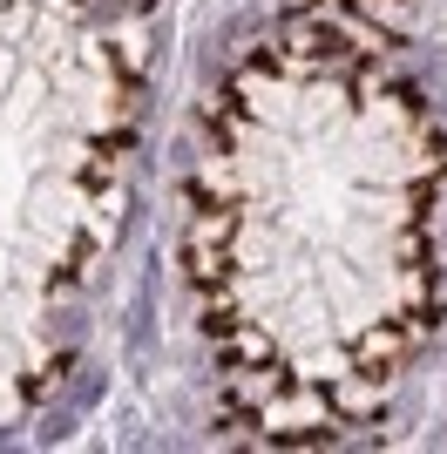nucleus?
<instances>
[{
  "instance_id": "obj_4",
  "label": "nucleus",
  "mask_w": 447,
  "mask_h": 454,
  "mask_svg": "<svg viewBox=\"0 0 447 454\" xmlns=\"http://www.w3.org/2000/svg\"><path fill=\"white\" fill-rule=\"evenodd\" d=\"M184 278L204 292V285H224L231 278V245H197V238H184Z\"/></svg>"
},
{
  "instance_id": "obj_3",
  "label": "nucleus",
  "mask_w": 447,
  "mask_h": 454,
  "mask_svg": "<svg viewBox=\"0 0 447 454\" xmlns=\"http://www.w3.org/2000/svg\"><path fill=\"white\" fill-rule=\"evenodd\" d=\"M271 360V340H264V325L238 319V325H224L217 333V366H258Z\"/></svg>"
},
{
  "instance_id": "obj_12",
  "label": "nucleus",
  "mask_w": 447,
  "mask_h": 454,
  "mask_svg": "<svg viewBox=\"0 0 447 454\" xmlns=\"http://www.w3.org/2000/svg\"><path fill=\"white\" fill-rule=\"evenodd\" d=\"M339 400H346L353 414H366L372 400H380V380H366V373H359V380H353V387H346V394H339Z\"/></svg>"
},
{
  "instance_id": "obj_8",
  "label": "nucleus",
  "mask_w": 447,
  "mask_h": 454,
  "mask_svg": "<svg viewBox=\"0 0 447 454\" xmlns=\"http://www.w3.org/2000/svg\"><path fill=\"white\" fill-rule=\"evenodd\" d=\"M387 102H393V115H400V122H420V115H427V95L413 89V82H393Z\"/></svg>"
},
{
  "instance_id": "obj_10",
  "label": "nucleus",
  "mask_w": 447,
  "mask_h": 454,
  "mask_svg": "<svg viewBox=\"0 0 447 454\" xmlns=\"http://www.w3.org/2000/svg\"><path fill=\"white\" fill-rule=\"evenodd\" d=\"M393 258H400V265H427V238H420V224H407V231H400Z\"/></svg>"
},
{
  "instance_id": "obj_13",
  "label": "nucleus",
  "mask_w": 447,
  "mask_h": 454,
  "mask_svg": "<svg viewBox=\"0 0 447 454\" xmlns=\"http://www.w3.org/2000/svg\"><path fill=\"white\" fill-rule=\"evenodd\" d=\"M129 7H136V14H149V0H129Z\"/></svg>"
},
{
  "instance_id": "obj_6",
  "label": "nucleus",
  "mask_w": 447,
  "mask_h": 454,
  "mask_svg": "<svg viewBox=\"0 0 447 454\" xmlns=\"http://www.w3.org/2000/svg\"><path fill=\"white\" fill-rule=\"evenodd\" d=\"M197 319H204L210 340H217L224 325H238V292H231V278H224V285H204V299H197Z\"/></svg>"
},
{
  "instance_id": "obj_2",
  "label": "nucleus",
  "mask_w": 447,
  "mask_h": 454,
  "mask_svg": "<svg viewBox=\"0 0 447 454\" xmlns=\"http://www.w3.org/2000/svg\"><path fill=\"white\" fill-rule=\"evenodd\" d=\"M217 387H224V400H238V407H264V400H278L285 387H292V373H285L278 360H258V366H217Z\"/></svg>"
},
{
  "instance_id": "obj_1",
  "label": "nucleus",
  "mask_w": 447,
  "mask_h": 454,
  "mask_svg": "<svg viewBox=\"0 0 447 454\" xmlns=\"http://www.w3.org/2000/svg\"><path fill=\"white\" fill-rule=\"evenodd\" d=\"M407 353H413V340H407V325H400V319L366 325V333L353 340V373H366V380H380V387H387V380L407 366Z\"/></svg>"
},
{
  "instance_id": "obj_7",
  "label": "nucleus",
  "mask_w": 447,
  "mask_h": 454,
  "mask_svg": "<svg viewBox=\"0 0 447 454\" xmlns=\"http://www.w3.org/2000/svg\"><path fill=\"white\" fill-rule=\"evenodd\" d=\"M184 238H197V245H231L238 238V204H217V210H197L190 217Z\"/></svg>"
},
{
  "instance_id": "obj_11",
  "label": "nucleus",
  "mask_w": 447,
  "mask_h": 454,
  "mask_svg": "<svg viewBox=\"0 0 447 454\" xmlns=\"http://www.w3.org/2000/svg\"><path fill=\"white\" fill-rule=\"evenodd\" d=\"M95 150L109 156V163H122V156H129V150H136V129H129V122H115V129H109V136H102V143H95Z\"/></svg>"
},
{
  "instance_id": "obj_5",
  "label": "nucleus",
  "mask_w": 447,
  "mask_h": 454,
  "mask_svg": "<svg viewBox=\"0 0 447 454\" xmlns=\"http://www.w3.org/2000/svg\"><path fill=\"white\" fill-rule=\"evenodd\" d=\"M231 197H238V184H231V170H224V156H217V163H204V170L184 184V204L190 210H217V204H231Z\"/></svg>"
},
{
  "instance_id": "obj_9",
  "label": "nucleus",
  "mask_w": 447,
  "mask_h": 454,
  "mask_svg": "<svg viewBox=\"0 0 447 454\" xmlns=\"http://www.w3.org/2000/svg\"><path fill=\"white\" fill-rule=\"evenodd\" d=\"M204 122H210V129H217V136H224V143H238V136H244V122H238V109H231V89H224V95H217V102H210V109H204Z\"/></svg>"
}]
</instances>
